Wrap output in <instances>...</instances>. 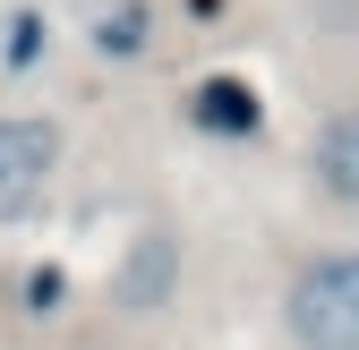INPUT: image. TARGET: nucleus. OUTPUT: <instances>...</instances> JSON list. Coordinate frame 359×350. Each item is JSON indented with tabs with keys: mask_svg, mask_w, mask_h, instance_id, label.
<instances>
[{
	"mask_svg": "<svg viewBox=\"0 0 359 350\" xmlns=\"http://www.w3.org/2000/svg\"><path fill=\"white\" fill-rule=\"evenodd\" d=\"M52 162H60V128L52 120H0V223H18V214L43 197V180H52Z\"/></svg>",
	"mask_w": 359,
	"mask_h": 350,
	"instance_id": "obj_2",
	"label": "nucleus"
},
{
	"mask_svg": "<svg viewBox=\"0 0 359 350\" xmlns=\"http://www.w3.org/2000/svg\"><path fill=\"white\" fill-rule=\"evenodd\" d=\"M317 180H325V197H342V205H359V111H334L325 128H317Z\"/></svg>",
	"mask_w": 359,
	"mask_h": 350,
	"instance_id": "obj_3",
	"label": "nucleus"
},
{
	"mask_svg": "<svg viewBox=\"0 0 359 350\" xmlns=\"http://www.w3.org/2000/svg\"><path fill=\"white\" fill-rule=\"evenodd\" d=\"M197 120H205V128H222V137H248V128H257V94H248L240 77H205Z\"/></svg>",
	"mask_w": 359,
	"mask_h": 350,
	"instance_id": "obj_4",
	"label": "nucleus"
},
{
	"mask_svg": "<svg viewBox=\"0 0 359 350\" xmlns=\"http://www.w3.org/2000/svg\"><path fill=\"white\" fill-rule=\"evenodd\" d=\"M283 325L299 350H359V248H334V256L291 274Z\"/></svg>",
	"mask_w": 359,
	"mask_h": 350,
	"instance_id": "obj_1",
	"label": "nucleus"
},
{
	"mask_svg": "<svg viewBox=\"0 0 359 350\" xmlns=\"http://www.w3.org/2000/svg\"><path fill=\"white\" fill-rule=\"evenodd\" d=\"M146 43V9H111V26H103V52H137Z\"/></svg>",
	"mask_w": 359,
	"mask_h": 350,
	"instance_id": "obj_6",
	"label": "nucleus"
},
{
	"mask_svg": "<svg viewBox=\"0 0 359 350\" xmlns=\"http://www.w3.org/2000/svg\"><path fill=\"white\" fill-rule=\"evenodd\" d=\"M163 274H171V239H154V248H137V256H128L120 299H128V308H137V299H163Z\"/></svg>",
	"mask_w": 359,
	"mask_h": 350,
	"instance_id": "obj_5",
	"label": "nucleus"
}]
</instances>
